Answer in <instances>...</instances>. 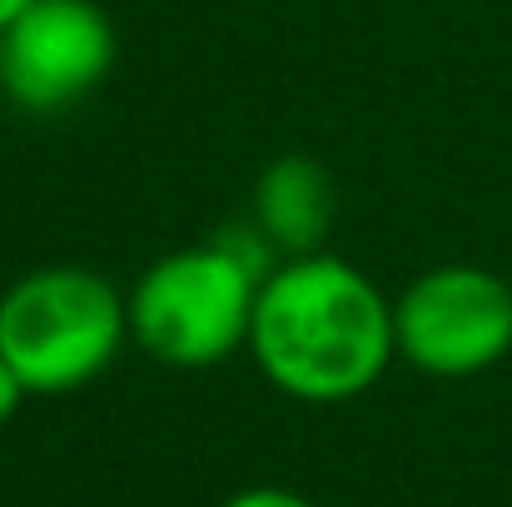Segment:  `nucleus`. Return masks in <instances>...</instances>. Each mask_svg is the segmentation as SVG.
I'll return each mask as SVG.
<instances>
[{"mask_svg":"<svg viewBox=\"0 0 512 507\" xmlns=\"http://www.w3.org/2000/svg\"><path fill=\"white\" fill-rule=\"evenodd\" d=\"M130 343L125 289L85 264H40L0 289V358L30 398L90 388Z\"/></svg>","mask_w":512,"mask_h":507,"instance_id":"3","label":"nucleus"},{"mask_svg":"<svg viewBox=\"0 0 512 507\" xmlns=\"http://www.w3.org/2000/svg\"><path fill=\"white\" fill-rule=\"evenodd\" d=\"M25 398H30V393H25V383H20V378H15V368L0 358V428L25 408Z\"/></svg>","mask_w":512,"mask_h":507,"instance_id":"8","label":"nucleus"},{"mask_svg":"<svg viewBox=\"0 0 512 507\" xmlns=\"http://www.w3.org/2000/svg\"><path fill=\"white\" fill-rule=\"evenodd\" d=\"M393 338L428 378H478L512 353V284L488 264H433L393 299Z\"/></svg>","mask_w":512,"mask_h":507,"instance_id":"4","label":"nucleus"},{"mask_svg":"<svg viewBox=\"0 0 512 507\" xmlns=\"http://www.w3.org/2000/svg\"><path fill=\"white\" fill-rule=\"evenodd\" d=\"M120 60V30L100 0H35L0 30V90L25 115H65Z\"/></svg>","mask_w":512,"mask_h":507,"instance_id":"5","label":"nucleus"},{"mask_svg":"<svg viewBox=\"0 0 512 507\" xmlns=\"http://www.w3.org/2000/svg\"><path fill=\"white\" fill-rule=\"evenodd\" d=\"M25 5H35V0H0V30H5V25H10V20H15Z\"/></svg>","mask_w":512,"mask_h":507,"instance_id":"9","label":"nucleus"},{"mask_svg":"<svg viewBox=\"0 0 512 507\" xmlns=\"http://www.w3.org/2000/svg\"><path fill=\"white\" fill-rule=\"evenodd\" d=\"M274 264L279 259L254 224H234L214 239L160 254L125 294L130 343L179 373L229 363L239 348H249L254 299Z\"/></svg>","mask_w":512,"mask_h":507,"instance_id":"2","label":"nucleus"},{"mask_svg":"<svg viewBox=\"0 0 512 507\" xmlns=\"http://www.w3.org/2000/svg\"><path fill=\"white\" fill-rule=\"evenodd\" d=\"M219 507H319L314 498L294 493V488H279V483H259V488H239L234 498H224Z\"/></svg>","mask_w":512,"mask_h":507,"instance_id":"7","label":"nucleus"},{"mask_svg":"<svg viewBox=\"0 0 512 507\" xmlns=\"http://www.w3.org/2000/svg\"><path fill=\"white\" fill-rule=\"evenodd\" d=\"M249 358L294 403H353L398 363L393 299L329 249L279 259L254 299Z\"/></svg>","mask_w":512,"mask_h":507,"instance_id":"1","label":"nucleus"},{"mask_svg":"<svg viewBox=\"0 0 512 507\" xmlns=\"http://www.w3.org/2000/svg\"><path fill=\"white\" fill-rule=\"evenodd\" d=\"M334 174L314 155H279L259 169L254 199H249V224L254 234L274 249V259H299L319 254L329 229H334Z\"/></svg>","mask_w":512,"mask_h":507,"instance_id":"6","label":"nucleus"}]
</instances>
